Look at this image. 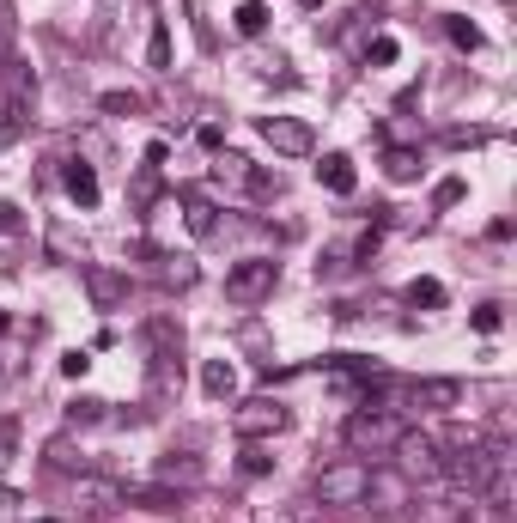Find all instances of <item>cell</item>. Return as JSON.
Returning <instances> with one entry per match:
<instances>
[{"label":"cell","mask_w":517,"mask_h":523,"mask_svg":"<svg viewBox=\"0 0 517 523\" xmlns=\"http://www.w3.org/2000/svg\"><path fill=\"white\" fill-rule=\"evenodd\" d=\"M408 426L396 420V414H384V408H359L353 420H347V451H372V457H384V451H396V438H402Z\"/></svg>","instance_id":"obj_1"},{"label":"cell","mask_w":517,"mask_h":523,"mask_svg":"<svg viewBox=\"0 0 517 523\" xmlns=\"http://www.w3.org/2000/svg\"><path fill=\"white\" fill-rule=\"evenodd\" d=\"M365 487H372V469H365V463H335V469H323V475L311 481L317 505H329V511L365 505Z\"/></svg>","instance_id":"obj_2"},{"label":"cell","mask_w":517,"mask_h":523,"mask_svg":"<svg viewBox=\"0 0 517 523\" xmlns=\"http://www.w3.org/2000/svg\"><path fill=\"white\" fill-rule=\"evenodd\" d=\"M274 280H280V262L250 256V262H238V268L226 274V298H232V305H262V298L274 292Z\"/></svg>","instance_id":"obj_3"},{"label":"cell","mask_w":517,"mask_h":523,"mask_svg":"<svg viewBox=\"0 0 517 523\" xmlns=\"http://www.w3.org/2000/svg\"><path fill=\"white\" fill-rule=\"evenodd\" d=\"M286 426H292V414H286L274 396H250V402L232 408V432H238V438H274V432H286Z\"/></svg>","instance_id":"obj_4"},{"label":"cell","mask_w":517,"mask_h":523,"mask_svg":"<svg viewBox=\"0 0 517 523\" xmlns=\"http://www.w3.org/2000/svg\"><path fill=\"white\" fill-rule=\"evenodd\" d=\"M396 463L414 481H438V475H445V451H438V438H426V432H402L396 438Z\"/></svg>","instance_id":"obj_5"},{"label":"cell","mask_w":517,"mask_h":523,"mask_svg":"<svg viewBox=\"0 0 517 523\" xmlns=\"http://www.w3.org/2000/svg\"><path fill=\"white\" fill-rule=\"evenodd\" d=\"M25 110H31V67L0 61V122L19 128V122H25Z\"/></svg>","instance_id":"obj_6"},{"label":"cell","mask_w":517,"mask_h":523,"mask_svg":"<svg viewBox=\"0 0 517 523\" xmlns=\"http://www.w3.org/2000/svg\"><path fill=\"white\" fill-rule=\"evenodd\" d=\"M262 140L274 146V153H286V159H305L317 146L311 122H299V116H262Z\"/></svg>","instance_id":"obj_7"},{"label":"cell","mask_w":517,"mask_h":523,"mask_svg":"<svg viewBox=\"0 0 517 523\" xmlns=\"http://www.w3.org/2000/svg\"><path fill=\"white\" fill-rule=\"evenodd\" d=\"M457 402H463L457 378H420V384H408V408L414 414H451Z\"/></svg>","instance_id":"obj_8"},{"label":"cell","mask_w":517,"mask_h":523,"mask_svg":"<svg viewBox=\"0 0 517 523\" xmlns=\"http://www.w3.org/2000/svg\"><path fill=\"white\" fill-rule=\"evenodd\" d=\"M80 280H86V292H92V305H98V311H116L122 298H128V274H110V268H98V262H86Z\"/></svg>","instance_id":"obj_9"},{"label":"cell","mask_w":517,"mask_h":523,"mask_svg":"<svg viewBox=\"0 0 517 523\" xmlns=\"http://www.w3.org/2000/svg\"><path fill=\"white\" fill-rule=\"evenodd\" d=\"M73 499H80V511H116V505H122V481H98V475H80V487H73Z\"/></svg>","instance_id":"obj_10"},{"label":"cell","mask_w":517,"mask_h":523,"mask_svg":"<svg viewBox=\"0 0 517 523\" xmlns=\"http://www.w3.org/2000/svg\"><path fill=\"white\" fill-rule=\"evenodd\" d=\"M201 390H207L213 402H232V396H238V371H232L226 359H207V365H201Z\"/></svg>","instance_id":"obj_11"},{"label":"cell","mask_w":517,"mask_h":523,"mask_svg":"<svg viewBox=\"0 0 517 523\" xmlns=\"http://www.w3.org/2000/svg\"><path fill=\"white\" fill-rule=\"evenodd\" d=\"M317 183H323V189H335V195H353V183H359V177H353V159H347V153H323Z\"/></svg>","instance_id":"obj_12"},{"label":"cell","mask_w":517,"mask_h":523,"mask_svg":"<svg viewBox=\"0 0 517 523\" xmlns=\"http://www.w3.org/2000/svg\"><path fill=\"white\" fill-rule=\"evenodd\" d=\"M183 219H189V232H195V238H207V232L219 226V213H213V201H207L201 189H183Z\"/></svg>","instance_id":"obj_13"},{"label":"cell","mask_w":517,"mask_h":523,"mask_svg":"<svg viewBox=\"0 0 517 523\" xmlns=\"http://www.w3.org/2000/svg\"><path fill=\"white\" fill-rule=\"evenodd\" d=\"M61 183H67V195L80 201V207H98V171H92V165H80V159H73Z\"/></svg>","instance_id":"obj_14"},{"label":"cell","mask_w":517,"mask_h":523,"mask_svg":"<svg viewBox=\"0 0 517 523\" xmlns=\"http://www.w3.org/2000/svg\"><path fill=\"white\" fill-rule=\"evenodd\" d=\"M365 499H378V511H402L408 487H402L396 475H372V487H365Z\"/></svg>","instance_id":"obj_15"},{"label":"cell","mask_w":517,"mask_h":523,"mask_svg":"<svg viewBox=\"0 0 517 523\" xmlns=\"http://www.w3.org/2000/svg\"><path fill=\"white\" fill-rule=\"evenodd\" d=\"M402 298H408L414 311H420V305H426V311H438V305H445V286H438V280H426V274H420V280H408V286H402Z\"/></svg>","instance_id":"obj_16"},{"label":"cell","mask_w":517,"mask_h":523,"mask_svg":"<svg viewBox=\"0 0 517 523\" xmlns=\"http://www.w3.org/2000/svg\"><path fill=\"white\" fill-rule=\"evenodd\" d=\"M268 19H274V13L262 7V0H244V7L232 13V25H238L244 37H262V31H268Z\"/></svg>","instance_id":"obj_17"},{"label":"cell","mask_w":517,"mask_h":523,"mask_svg":"<svg viewBox=\"0 0 517 523\" xmlns=\"http://www.w3.org/2000/svg\"><path fill=\"white\" fill-rule=\"evenodd\" d=\"M384 171H390V183H408V177L420 171V153H408V146H396V153L384 159Z\"/></svg>","instance_id":"obj_18"},{"label":"cell","mask_w":517,"mask_h":523,"mask_svg":"<svg viewBox=\"0 0 517 523\" xmlns=\"http://www.w3.org/2000/svg\"><path fill=\"white\" fill-rule=\"evenodd\" d=\"M159 280H165V286H195V262H189V256H165Z\"/></svg>","instance_id":"obj_19"},{"label":"cell","mask_w":517,"mask_h":523,"mask_svg":"<svg viewBox=\"0 0 517 523\" xmlns=\"http://www.w3.org/2000/svg\"><path fill=\"white\" fill-rule=\"evenodd\" d=\"M268 469H274V457L262 451L256 438H244V475H268Z\"/></svg>","instance_id":"obj_20"},{"label":"cell","mask_w":517,"mask_h":523,"mask_svg":"<svg viewBox=\"0 0 517 523\" xmlns=\"http://www.w3.org/2000/svg\"><path fill=\"white\" fill-rule=\"evenodd\" d=\"M445 31H451V43H457V49H481V31H475L469 19H445Z\"/></svg>","instance_id":"obj_21"},{"label":"cell","mask_w":517,"mask_h":523,"mask_svg":"<svg viewBox=\"0 0 517 523\" xmlns=\"http://www.w3.org/2000/svg\"><path fill=\"white\" fill-rule=\"evenodd\" d=\"M463 195H469V189H463V177H445V183L432 189V207H457Z\"/></svg>","instance_id":"obj_22"},{"label":"cell","mask_w":517,"mask_h":523,"mask_svg":"<svg viewBox=\"0 0 517 523\" xmlns=\"http://www.w3.org/2000/svg\"><path fill=\"white\" fill-rule=\"evenodd\" d=\"M146 55H153V67H171V31L153 25V43H146Z\"/></svg>","instance_id":"obj_23"},{"label":"cell","mask_w":517,"mask_h":523,"mask_svg":"<svg viewBox=\"0 0 517 523\" xmlns=\"http://www.w3.org/2000/svg\"><path fill=\"white\" fill-rule=\"evenodd\" d=\"M104 110H110V116H134L140 98H134V92H104Z\"/></svg>","instance_id":"obj_24"},{"label":"cell","mask_w":517,"mask_h":523,"mask_svg":"<svg viewBox=\"0 0 517 523\" xmlns=\"http://www.w3.org/2000/svg\"><path fill=\"white\" fill-rule=\"evenodd\" d=\"M67 420H73V426H92V420H104V402H73Z\"/></svg>","instance_id":"obj_25"},{"label":"cell","mask_w":517,"mask_h":523,"mask_svg":"<svg viewBox=\"0 0 517 523\" xmlns=\"http://www.w3.org/2000/svg\"><path fill=\"white\" fill-rule=\"evenodd\" d=\"M61 371H67V378H86V371H92V353H67Z\"/></svg>","instance_id":"obj_26"},{"label":"cell","mask_w":517,"mask_h":523,"mask_svg":"<svg viewBox=\"0 0 517 523\" xmlns=\"http://www.w3.org/2000/svg\"><path fill=\"white\" fill-rule=\"evenodd\" d=\"M372 61L390 67V61H396V37H378V43H372Z\"/></svg>","instance_id":"obj_27"},{"label":"cell","mask_w":517,"mask_h":523,"mask_svg":"<svg viewBox=\"0 0 517 523\" xmlns=\"http://www.w3.org/2000/svg\"><path fill=\"white\" fill-rule=\"evenodd\" d=\"M475 329L493 335V329H499V305H481V311H475Z\"/></svg>","instance_id":"obj_28"},{"label":"cell","mask_w":517,"mask_h":523,"mask_svg":"<svg viewBox=\"0 0 517 523\" xmlns=\"http://www.w3.org/2000/svg\"><path fill=\"white\" fill-rule=\"evenodd\" d=\"M195 140H201V146H207V153H219V146H226V134H219V128H213V122H201V134H195Z\"/></svg>","instance_id":"obj_29"},{"label":"cell","mask_w":517,"mask_h":523,"mask_svg":"<svg viewBox=\"0 0 517 523\" xmlns=\"http://www.w3.org/2000/svg\"><path fill=\"white\" fill-rule=\"evenodd\" d=\"M19 226H25L19 207H13V201H0V232H19Z\"/></svg>","instance_id":"obj_30"},{"label":"cell","mask_w":517,"mask_h":523,"mask_svg":"<svg viewBox=\"0 0 517 523\" xmlns=\"http://www.w3.org/2000/svg\"><path fill=\"white\" fill-rule=\"evenodd\" d=\"M0 329H7V311H0Z\"/></svg>","instance_id":"obj_31"},{"label":"cell","mask_w":517,"mask_h":523,"mask_svg":"<svg viewBox=\"0 0 517 523\" xmlns=\"http://www.w3.org/2000/svg\"><path fill=\"white\" fill-rule=\"evenodd\" d=\"M280 523H286V517H280Z\"/></svg>","instance_id":"obj_32"}]
</instances>
